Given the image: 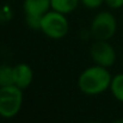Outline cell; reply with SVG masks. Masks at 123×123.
<instances>
[{
  "instance_id": "cell-1",
  "label": "cell",
  "mask_w": 123,
  "mask_h": 123,
  "mask_svg": "<svg viewBox=\"0 0 123 123\" xmlns=\"http://www.w3.org/2000/svg\"><path fill=\"white\" fill-rule=\"evenodd\" d=\"M110 73L105 67L94 66L87 68L79 77V88L86 94H98L108 90L111 85Z\"/></svg>"
},
{
  "instance_id": "cell-2",
  "label": "cell",
  "mask_w": 123,
  "mask_h": 123,
  "mask_svg": "<svg viewBox=\"0 0 123 123\" xmlns=\"http://www.w3.org/2000/svg\"><path fill=\"white\" fill-rule=\"evenodd\" d=\"M16 85L2 86L0 87V116L2 117H13L16 116L23 102V93Z\"/></svg>"
},
{
  "instance_id": "cell-3",
  "label": "cell",
  "mask_w": 123,
  "mask_h": 123,
  "mask_svg": "<svg viewBox=\"0 0 123 123\" xmlns=\"http://www.w3.org/2000/svg\"><path fill=\"white\" fill-rule=\"evenodd\" d=\"M41 30L50 38H62L68 32V22L63 13L57 11L47 12L42 17Z\"/></svg>"
},
{
  "instance_id": "cell-4",
  "label": "cell",
  "mask_w": 123,
  "mask_h": 123,
  "mask_svg": "<svg viewBox=\"0 0 123 123\" xmlns=\"http://www.w3.org/2000/svg\"><path fill=\"white\" fill-rule=\"evenodd\" d=\"M117 23L115 17L109 12H102L92 22L91 32L97 41H108L116 32Z\"/></svg>"
},
{
  "instance_id": "cell-5",
  "label": "cell",
  "mask_w": 123,
  "mask_h": 123,
  "mask_svg": "<svg viewBox=\"0 0 123 123\" xmlns=\"http://www.w3.org/2000/svg\"><path fill=\"white\" fill-rule=\"evenodd\" d=\"M91 55L98 66L110 67L115 63L116 53L106 41H97L91 48Z\"/></svg>"
},
{
  "instance_id": "cell-6",
  "label": "cell",
  "mask_w": 123,
  "mask_h": 123,
  "mask_svg": "<svg viewBox=\"0 0 123 123\" xmlns=\"http://www.w3.org/2000/svg\"><path fill=\"white\" fill-rule=\"evenodd\" d=\"M32 69L28 65L19 63L13 67V81L19 88L28 87L32 81Z\"/></svg>"
},
{
  "instance_id": "cell-7",
  "label": "cell",
  "mask_w": 123,
  "mask_h": 123,
  "mask_svg": "<svg viewBox=\"0 0 123 123\" xmlns=\"http://www.w3.org/2000/svg\"><path fill=\"white\" fill-rule=\"evenodd\" d=\"M49 7H51L50 0H25L24 11L26 16H41L43 17Z\"/></svg>"
},
{
  "instance_id": "cell-8",
  "label": "cell",
  "mask_w": 123,
  "mask_h": 123,
  "mask_svg": "<svg viewBox=\"0 0 123 123\" xmlns=\"http://www.w3.org/2000/svg\"><path fill=\"white\" fill-rule=\"evenodd\" d=\"M79 0H50L51 8L60 13H69L78 6Z\"/></svg>"
},
{
  "instance_id": "cell-9",
  "label": "cell",
  "mask_w": 123,
  "mask_h": 123,
  "mask_svg": "<svg viewBox=\"0 0 123 123\" xmlns=\"http://www.w3.org/2000/svg\"><path fill=\"white\" fill-rule=\"evenodd\" d=\"M110 88L115 98L123 102V74H117L115 78H112Z\"/></svg>"
},
{
  "instance_id": "cell-10",
  "label": "cell",
  "mask_w": 123,
  "mask_h": 123,
  "mask_svg": "<svg viewBox=\"0 0 123 123\" xmlns=\"http://www.w3.org/2000/svg\"><path fill=\"white\" fill-rule=\"evenodd\" d=\"M14 85L13 68L8 66H0V87Z\"/></svg>"
},
{
  "instance_id": "cell-11",
  "label": "cell",
  "mask_w": 123,
  "mask_h": 123,
  "mask_svg": "<svg viewBox=\"0 0 123 123\" xmlns=\"http://www.w3.org/2000/svg\"><path fill=\"white\" fill-rule=\"evenodd\" d=\"M26 23L31 29H41V16H26Z\"/></svg>"
},
{
  "instance_id": "cell-12",
  "label": "cell",
  "mask_w": 123,
  "mask_h": 123,
  "mask_svg": "<svg viewBox=\"0 0 123 123\" xmlns=\"http://www.w3.org/2000/svg\"><path fill=\"white\" fill-rule=\"evenodd\" d=\"M104 0H81V2L86 6V7H90V8H96L98 6H100V4L103 2Z\"/></svg>"
},
{
  "instance_id": "cell-13",
  "label": "cell",
  "mask_w": 123,
  "mask_h": 123,
  "mask_svg": "<svg viewBox=\"0 0 123 123\" xmlns=\"http://www.w3.org/2000/svg\"><path fill=\"white\" fill-rule=\"evenodd\" d=\"M104 1L111 8H120L123 6V0H104Z\"/></svg>"
},
{
  "instance_id": "cell-14",
  "label": "cell",
  "mask_w": 123,
  "mask_h": 123,
  "mask_svg": "<svg viewBox=\"0 0 123 123\" xmlns=\"http://www.w3.org/2000/svg\"><path fill=\"white\" fill-rule=\"evenodd\" d=\"M110 123H123V118H118V120H115V121H112V122Z\"/></svg>"
},
{
  "instance_id": "cell-15",
  "label": "cell",
  "mask_w": 123,
  "mask_h": 123,
  "mask_svg": "<svg viewBox=\"0 0 123 123\" xmlns=\"http://www.w3.org/2000/svg\"><path fill=\"white\" fill-rule=\"evenodd\" d=\"M91 123H97V122H91Z\"/></svg>"
}]
</instances>
